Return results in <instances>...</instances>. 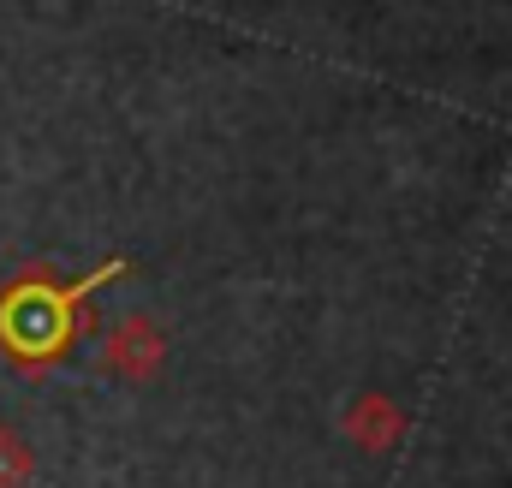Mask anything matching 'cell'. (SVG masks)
<instances>
[{
  "label": "cell",
  "mask_w": 512,
  "mask_h": 488,
  "mask_svg": "<svg viewBox=\"0 0 512 488\" xmlns=\"http://www.w3.org/2000/svg\"><path fill=\"white\" fill-rule=\"evenodd\" d=\"M114 274H126V262H102L90 280H72V286H60L54 274L18 280V286L0 298V346H6V358L24 364V369L54 364V358L72 346L78 304H84L102 280H114Z\"/></svg>",
  "instance_id": "cell-1"
},
{
  "label": "cell",
  "mask_w": 512,
  "mask_h": 488,
  "mask_svg": "<svg viewBox=\"0 0 512 488\" xmlns=\"http://www.w3.org/2000/svg\"><path fill=\"white\" fill-rule=\"evenodd\" d=\"M346 429H352V435H358V441H364V447H370V453H382L387 441H393V435H399V417H393V411H387L382 399H364V405H358V411H352V417H346Z\"/></svg>",
  "instance_id": "cell-2"
},
{
  "label": "cell",
  "mask_w": 512,
  "mask_h": 488,
  "mask_svg": "<svg viewBox=\"0 0 512 488\" xmlns=\"http://www.w3.org/2000/svg\"><path fill=\"white\" fill-rule=\"evenodd\" d=\"M24 477H30V447L0 429V488H18Z\"/></svg>",
  "instance_id": "cell-3"
}]
</instances>
